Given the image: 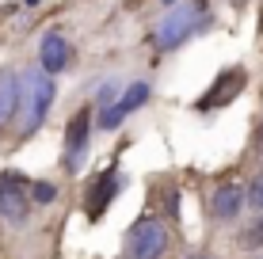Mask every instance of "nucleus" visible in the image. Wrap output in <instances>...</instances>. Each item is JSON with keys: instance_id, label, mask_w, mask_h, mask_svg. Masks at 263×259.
<instances>
[{"instance_id": "obj_4", "label": "nucleus", "mask_w": 263, "mask_h": 259, "mask_svg": "<svg viewBox=\"0 0 263 259\" xmlns=\"http://www.w3.org/2000/svg\"><path fill=\"white\" fill-rule=\"evenodd\" d=\"M88 137H92V107H84V111H77L69 118L65 156H61L65 172H80V168H84V160H88Z\"/></svg>"}, {"instance_id": "obj_8", "label": "nucleus", "mask_w": 263, "mask_h": 259, "mask_svg": "<svg viewBox=\"0 0 263 259\" xmlns=\"http://www.w3.org/2000/svg\"><path fill=\"white\" fill-rule=\"evenodd\" d=\"M23 107V73L20 69H0V126L20 114Z\"/></svg>"}, {"instance_id": "obj_12", "label": "nucleus", "mask_w": 263, "mask_h": 259, "mask_svg": "<svg viewBox=\"0 0 263 259\" xmlns=\"http://www.w3.org/2000/svg\"><path fill=\"white\" fill-rule=\"evenodd\" d=\"M119 80H107V84L103 88H99V92H96V103H99V111H107V107H111L115 99H119Z\"/></svg>"}, {"instance_id": "obj_7", "label": "nucleus", "mask_w": 263, "mask_h": 259, "mask_svg": "<svg viewBox=\"0 0 263 259\" xmlns=\"http://www.w3.org/2000/svg\"><path fill=\"white\" fill-rule=\"evenodd\" d=\"M69 61H72V46H69V38L53 27V31L42 34V42H39V69H46L50 76H58L61 69H69Z\"/></svg>"}, {"instance_id": "obj_17", "label": "nucleus", "mask_w": 263, "mask_h": 259, "mask_svg": "<svg viewBox=\"0 0 263 259\" xmlns=\"http://www.w3.org/2000/svg\"><path fill=\"white\" fill-rule=\"evenodd\" d=\"M191 259H210V255H191Z\"/></svg>"}, {"instance_id": "obj_1", "label": "nucleus", "mask_w": 263, "mask_h": 259, "mask_svg": "<svg viewBox=\"0 0 263 259\" xmlns=\"http://www.w3.org/2000/svg\"><path fill=\"white\" fill-rule=\"evenodd\" d=\"M202 27H210V8H206V0H179L176 8H164V15L153 23L149 42L160 53H168V50H179L187 38L202 34Z\"/></svg>"}, {"instance_id": "obj_15", "label": "nucleus", "mask_w": 263, "mask_h": 259, "mask_svg": "<svg viewBox=\"0 0 263 259\" xmlns=\"http://www.w3.org/2000/svg\"><path fill=\"white\" fill-rule=\"evenodd\" d=\"M248 202H252V210H256V213H263V175H259V180H252V187H248Z\"/></svg>"}, {"instance_id": "obj_2", "label": "nucleus", "mask_w": 263, "mask_h": 259, "mask_svg": "<svg viewBox=\"0 0 263 259\" xmlns=\"http://www.w3.org/2000/svg\"><path fill=\"white\" fill-rule=\"evenodd\" d=\"M53 99H58L53 76L46 69H27L23 73V107H20V137H31V133L42 130Z\"/></svg>"}, {"instance_id": "obj_6", "label": "nucleus", "mask_w": 263, "mask_h": 259, "mask_svg": "<svg viewBox=\"0 0 263 259\" xmlns=\"http://www.w3.org/2000/svg\"><path fill=\"white\" fill-rule=\"evenodd\" d=\"M23 183H27L23 175H12V172L0 175V217L8 225H27V217H31V202H27Z\"/></svg>"}, {"instance_id": "obj_5", "label": "nucleus", "mask_w": 263, "mask_h": 259, "mask_svg": "<svg viewBox=\"0 0 263 259\" xmlns=\"http://www.w3.org/2000/svg\"><path fill=\"white\" fill-rule=\"evenodd\" d=\"M149 95H153V88L145 84V80H134V84H126L119 99L107 107V111H99V122H96V126H99V130H119L122 118H130L138 107L149 103Z\"/></svg>"}, {"instance_id": "obj_10", "label": "nucleus", "mask_w": 263, "mask_h": 259, "mask_svg": "<svg viewBox=\"0 0 263 259\" xmlns=\"http://www.w3.org/2000/svg\"><path fill=\"white\" fill-rule=\"evenodd\" d=\"M244 198H248V194H244L240 183H221L214 191V198H210V213L217 221H233L244 210Z\"/></svg>"}, {"instance_id": "obj_3", "label": "nucleus", "mask_w": 263, "mask_h": 259, "mask_svg": "<svg viewBox=\"0 0 263 259\" xmlns=\"http://www.w3.org/2000/svg\"><path fill=\"white\" fill-rule=\"evenodd\" d=\"M168 229L157 217H138L126 233V259H160L168 252Z\"/></svg>"}, {"instance_id": "obj_14", "label": "nucleus", "mask_w": 263, "mask_h": 259, "mask_svg": "<svg viewBox=\"0 0 263 259\" xmlns=\"http://www.w3.org/2000/svg\"><path fill=\"white\" fill-rule=\"evenodd\" d=\"M31 194H34V202H53V198H58V187L42 180V183H34V187H31Z\"/></svg>"}, {"instance_id": "obj_13", "label": "nucleus", "mask_w": 263, "mask_h": 259, "mask_svg": "<svg viewBox=\"0 0 263 259\" xmlns=\"http://www.w3.org/2000/svg\"><path fill=\"white\" fill-rule=\"evenodd\" d=\"M240 244H244V248H263V213L252 221V229L240 236Z\"/></svg>"}, {"instance_id": "obj_9", "label": "nucleus", "mask_w": 263, "mask_h": 259, "mask_svg": "<svg viewBox=\"0 0 263 259\" xmlns=\"http://www.w3.org/2000/svg\"><path fill=\"white\" fill-rule=\"evenodd\" d=\"M119 187H122V180H119V172H115V168H107V172H99L96 180H92V191H88V217H99V213H103L107 206H111V198L115 194H119Z\"/></svg>"}, {"instance_id": "obj_11", "label": "nucleus", "mask_w": 263, "mask_h": 259, "mask_svg": "<svg viewBox=\"0 0 263 259\" xmlns=\"http://www.w3.org/2000/svg\"><path fill=\"white\" fill-rule=\"evenodd\" d=\"M240 84H244V73H240V69H233V76L225 73V76H221V80H217V84L210 88L214 95H206V99H198V111H210V107H217L221 99H233Z\"/></svg>"}, {"instance_id": "obj_16", "label": "nucleus", "mask_w": 263, "mask_h": 259, "mask_svg": "<svg viewBox=\"0 0 263 259\" xmlns=\"http://www.w3.org/2000/svg\"><path fill=\"white\" fill-rule=\"evenodd\" d=\"M160 4H164V8H176V4H179V0H160Z\"/></svg>"}]
</instances>
